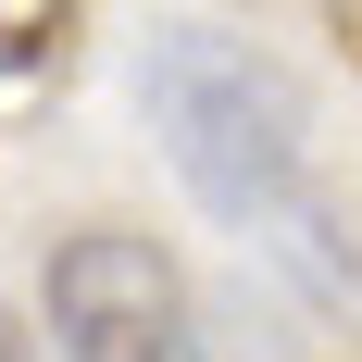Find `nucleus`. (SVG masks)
Masks as SVG:
<instances>
[{
    "instance_id": "f257e3e1",
    "label": "nucleus",
    "mask_w": 362,
    "mask_h": 362,
    "mask_svg": "<svg viewBox=\"0 0 362 362\" xmlns=\"http://www.w3.org/2000/svg\"><path fill=\"white\" fill-rule=\"evenodd\" d=\"M138 112L175 187L238 238L250 262H275L300 300L350 313L362 300V250H350V213H337L325 163H313V112H300L288 63L238 25H150L138 50Z\"/></svg>"
},
{
    "instance_id": "f03ea898",
    "label": "nucleus",
    "mask_w": 362,
    "mask_h": 362,
    "mask_svg": "<svg viewBox=\"0 0 362 362\" xmlns=\"http://www.w3.org/2000/svg\"><path fill=\"white\" fill-rule=\"evenodd\" d=\"M37 325H50L37 337L50 362H213L187 262L163 238H138V225H75V238H50Z\"/></svg>"
},
{
    "instance_id": "7ed1b4c3",
    "label": "nucleus",
    "mask_w": 362,
    "mask_h": 362,
    "mask_svg": "<svg viewBox=\"0 0 362 362\" xmlns=\"http://www.w3.org/2000/svg\"><path fill=\"white\" fill-rule=\"evenodd\" d=\"M0 362H50V350H37V337L13 325V313H0Z\"/></svg>"
},
{
    "instance_id": "20e7f679",
    "label": "nucleus",
    "mask_w": 362,
    "mask_h": 362,
    "mask_svg": "<svg viewBox=\"0 0 362 362\" xmlns=\"http://www.w3.org/2000/svg\"><path fill=\"white\" fill-rule=\"evenodd\" d=\"M325 37H337V50H350V63H362V13H337V25H325Z\"/></svg>"
}]
</instances>
